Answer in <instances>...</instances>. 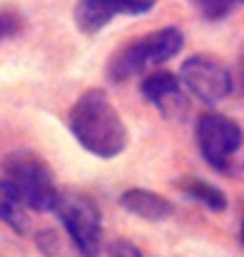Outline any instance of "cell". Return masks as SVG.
Returning <instances> with one entry per match:
<instances>
[{
  "instance_id": "52a82bcc",
  "label": "cell",
  "mask_w": 244,
  "mask_h": 257,
  "mask_svg": "<svg viewBox=\"0 0 244 257\" xmlns=\"http://www.w3.org/2000/svg\"><path fill=\"white\" fill-rule=\"evenodd\" d=\"M155 5L157 0H78L73 18L85 35H95L112 20L145 15Z\"/></svg>"
},
{
  "instance_id": "ba28073f",
  "label": "cell",
  "mask_w": 244,
  "mask_h": 257,
  "mask_svg": "<svg viewBox=\"0 0 244 257\" xmlns=\"http://www.w3.org/2000/svg\"><path fill=\"white\" fill-rule=\"evenodd\" d=\"M142 97L152 105L160 107L164 117H182L187 112V97L182 92V80L174 73L167 70H155L142 80Z\"/></svg>"
},
{
  "instance_id": "5bb4252c",
  "label": "cell",
  "mask_w": 244,
  "mask_h": 257,
  "mask_svg": "<svg viewBox=\"0 0 244 257\" xmlns=\"http://www.w3.org/2000/svg\"><path fill=\"white\" fill-rule=\"evenodd\" d=\"M35 242H38V247H40L45 255H55V252L60 250V240H58V235H55L53 230H40L38 237H35Z\"/></svg>"
},
{
  "instance_id": "9c48e42d",
  "label": "cell",
  "mask_w": 244,
  "mask_h": 257,
  "mask_svg": "<svg viewBox=\"0 0 244 257\" xmlns=\"http://www.w3.org/2000/svg\"><path fill=\"white\" fill-rule=\"evenodd\" d=\"M120 205L135 215V217H142V220H150V222H160L167 220L172 215V202L162 197L160 192H152V190H145V187H130L122 192L120 197Z\"/></svg>"
},
{
  "instance_id": "4fadbf2b",
  "label": "cell",
  "mask_w": 244,
  "mask_h": 257,
  "mask_svg": "<svg viewBox=\"0 0 244 257\" xmlns=\"http://www.w3.org/2000/svg\"><path fill=\"white\" fill-rule=\"evenodd\" d=\"M23 28V20L18 13H8V10H0V40L3 38H10V35H18Z\"/></svg>"
},
{
  "instance_id": "e0dca14e",
  "label": "cell",
  "mask_w": 244,
  "mask_h": 257,
  "mask_svg": "<svg viewBox=\"0 0 244 257\" xmlns=\"http://www.w3.org/2000/svg\"><path fill=\"white\" fill-rule=\"evenodd\" d=\"M234 3H244V0H234Z\"/></svg>"
},
{
  "instance_id": "277c9868",
  "label": "cell",
  "mask_w": 244,
  "mask_h": 257,
  "mask_svg": "<svg viewBox=\"0 0 244 257\" xmlns=\"http://www.w3.org/2000/svg\"><path fill=\"white\" fill-rule=\"evenodd\" d=\"M65 232L70 235L75 250L82 257H97L100 247H102V215L97 210V205L78 192H68L58 197V205L53 210Z\"/></svg>"
},
{
  "instance_id": "8992f818",
  "label": "cell",
  "mask_w": 244,
  "mask_h": 257,
  "mask_svg": "<svg viewBox=\"0 0 244 257\" xmlns=\"http://www.w3.org/2000/svg\"><path fill=\"white\" fill-rule=\"evenodd\" d=\"M179 80L194 97L207 105H214L232 92V73L209 55L187 58L179 68Z\"/></svg>"
},
{
  "instance_id": "8fae6325",
  "label": "cell",
  "mask_w": 244,
  "mask_h": 257,
  "mask_svg": "<svg viewBox=\"0 0 244 257\" xmlns=\"http://www.w3.org/2000/svg\"><path fill=\"white\" fill-rule=\"evenodd\" d=\"M177 185H179V190H182L187 197L202 202L204 207H209V210H214V212H222V210L227 207V195H224L217 185H212V182H207V180L184 177V180H179Z\"/></svg>"
},
{
  "instance_id": "6da1fadb",
  "label": "cell",
  "mask_w": 244,
  "mask_h": 257,
  "mask_svg": "<svg viewBox=\"0 0 244 257\" xmlns=\"http://www.w3.org/2000/svg\"><path fill=\"white\" fill-rule=\"evenodd\" d=\"M70 133L82 148L102 160L117 158L127 148V125L105 90H85L68 112Z\"/></svg>"
},
{
  "instance_id": "7c38bea8",
  "label": "cell",
  "mask_w": 244,
  "mask_h": 257,
  "mask_svg": "<svg viewBox=\"0 0 244 257\" xmlns=\"http://www.w3.org/2000/svg\"><path fill=\"white\" fill-rule=\"evenodd\" d=\"M197 5V10L207 18V20H222L229 15L234 0H192Z\"/></svg>"
},
{
  "instance_id": "30bf717a",
  "label": "cell",
  "mask_w": 244,
  "mask_h": 257,
  "mask_svg": "<svg viewBox=\"0 0 244 257\" xmlns=\"http://www.w3.org/2000/svg\"><path fill=\"white\" fill-rule=\"evenodd\" d=\"M0 222L8 225L10 230H15L18 235H23L28 230L25 205L8 180H0Z\"/></svg>"
},
{
  "instance_id": "3957f363",
  "label": "cell",
  "mask_w": 244,
  "mask_h": 257,
  "mask_svg": "<svg viewBox=\"0 0 244 257\" xmlns=\"http://www.w3.org/2000/svg\"><path fill=\"white\" fill-rule=\"evenodd\" d=\"M182 45H184V35L179 28H174V25L160 28V30L120 48L112 55V60L107 63V78L112 83L135 78V75L145 73L147 68H155V65L172 60L182 50Z\"/></svg>"
},
{
  "instance_id": "9a60e30c",
  "label": "cell",
  "mask_w": 244,
  "mask_h": 257,
  "mask_svg": "<svg viewBox=\"0 0 244 257\" xmlns=\"http://www.w3.org/2000/svg\"><path fill=\"white\" fill-rule=\"evenodd\" d=\"M107 252H110V257H142L140 247L132 245V242H127V240H115V242H110Z\"/></svg>"
},
{
  "instance_id": "7a4b0ae2",
  "label": "cell",
  "mask_w": 244,
  "mask_h": 257,
  "mask_svg": "<svg viewBox=\"0 0 244 257\" xmlns=\"http://www.w3.org/2000/svg\"><path fill=\"white\" fill-rule=\"evenodd\" d=\"M5 180L15 187L23 205L38 212H50L58 205L60 190L50 165L33 150H13L3 160Z\"/></svg>"
},
{
  "instance_id": "2e32d148",
  "label": "cell",
  "mask_w": 244,
  "mask_h": 257,
  "mask_svg": "<svg viewBox=\"0 0 244 257\" xmlns=\"http://www.w3.org/2000/svg\"><path fill=\"white\" fill-rule=\"evenodd\" d=\"M242 242H244V220H242Z\"/></svg>"
},
{
  "instance_id": "5b68a950",
  "label": "cell",
  "mask_w": 244,
  "mask_h": 257,
  "mask_svg": "<svg viewBox=\"0 0 244 257\" xmlns=\"http://www.w3.org/2000/svg\"><path fill=\"white\" fill-rule=\"evenodd\" d=\"M194 135L202 158L219 172H227L232 168V158L242 148L244 140L242 127L222 112H202L197 117Z\"/></svg>"
}]
</instances>
